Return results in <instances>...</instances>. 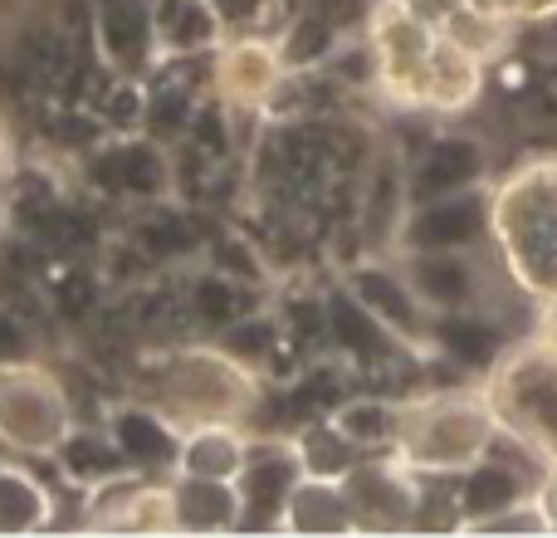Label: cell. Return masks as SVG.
I'll use <instances>...</instances> for the list:
<instances>
[{"label": "cell", "mask_w": 557, "mask_h": 538, "mask_svg": "<svg viewBox=\"0 0 557 538\" xmlns=\"http://www.w3.org/2000/svg\"><path fill=\"white\" fill-rule=\"evenodd\" d=\"M490 250L523 298L557 304V152H533L490 182Z\"/></svg>", "instance_id": "1"}, {"label": "cell", "mask_w": 557, "mask_h": 538, "mask_svg": "<svg viewBox=\"0 0 557 538\" xmlns=\"http://www.w3.org/2000/svg\"><path fill=\"white\" fill-rule=\"evenodd\" d=\"M143 382V402H152L176 431L250 426L264 406V377L215 338L172 343L162 353H152Z\"/></svg>", "instance_id": "2"}, {"label": "cell", "mask_w": 557, "mask_h": 538, "mask_svg": "<svg viewBox=\"0 0 557 538\" xmlns=\"http://www.w3.org/2000/svg\"><path fill=\"white\" fill-rule=\"evenodd\" d=\"M499 436V412H494L484 382L460 387H431V392L401 396V431H396V455L416 475L431 480H455L484 461Z\"/></svg>", "instance_id": "3"}, {"label": "cell", "mask_w": 557, "mask_h": 538, "mask_svg": "<svg viewBox=\"0 0 557 538\" xmlns=\"http://www.w3.org/2000/svg\"><path fill=\"white\" fill-rule=\"evenodd\" d=\"M74 426V392L54 367L39 363V353L0 357V451L20 461H54Z\"/></svg>", "instance_id": "4"}, {"label": "cell", "mask_w": 557, "mask_h": 538, "mask_svg": "<svg viewBox=\"0 0 557 538\" xmlns=\"http://www.w3.org/2000/svg\"><path fill=\"white\" fill-rule=\"evenodd\" d=\"M367 49H372L376 69V94L392 108L406 113H425V88H431V69L441 54V20L431 10L411 5V0H376L367 10Z\"/></svg>", "instance_id": "5"}, {"label": "cell", "mask_w": 557, "mask_h": 538, "mask_svg": "<svg viewBox=\"0 0 557 538\" xmlns=\"http://www.w3.org/2000/svg\"><path fill=\"white\" fill-rule=\"evenodd\" d=\"M484 392L499 412V426L557 455V357L543 347L539 333L513 338L509 353L484 372Z\"/></svg>", "instance_id": "6"}, {"label": "cell", "mask_w": 557, "mask_h": 538, "mask_svg": "<svg viewBox=\"0 0 557 538\" xmlns=\"http://www.w3.org/2000/svg\"><path fill=\"white\" fill-rule=\"evenodd\" d=\"M78 176L98 196L123 206H162L176 196V162L162 137L143 133H113L94 143L78 162Z\"/></svg>", "instance_id": "7"}, {"label": "cell", "mask_w": 557, "mask_h": 538, "mask_svg": "<svg viewBox=\"0 0 557 538\" xmlns=\"http://www.w3.org/2000/svg\"><path fill=\"white\" fill-rule=\"evenodd\" d=\"M211 69V103H221L225 118H264L274 94L294 69L284 64V49L270 29H231L225 45L206 59Z\"/></svg>", "instance_id": "8"}, {"label": "cell", "mask_w": 557, "mask_h": 538, "mask_svg": "<svg viewBox=\"0 0 557 538\" xmlns=\"http://www.w3.org/2000/svg\"><path fill=\"white\" fill-rule=\"evenodd\" d=\"M337 284H343L401 347L431 353L435 314L421 304V294L411 289V279H406V269L392 250H372V255H362V260H352Z\"/></svg>", "instance_id": "9"}, {"label": "cell", "mask_w": 557, "mask_h": 538, "mask_svg": "<svg viewBox=\"0 0 557 538\" xmlns=\"http://www.w3.org/2000/svg\"><path fill=\"white\" fill-rule=\"evenodd\" d=\"M401 260L411 289L431 314H470V308H490L499 314L494 298V279L504 274L499 260H484V250H392ZM504 318V314H499Z\"/></svg>", "instance_id": "10"}, {"label": "cell", "mask_w": 557, "mask_h": 538, "mask_svg": "<svg viewBox=\"0 0 557 538\" xmlns=\"http://www.w3.org/2000/svg\"><path fill=\"white\" fill-rule=\"evenodd\" d=\"M343 490H347V500H352L357 534L362 529L401 534V529H416L425 475H416L396 451H382V455H362V461L343 475Z\"/></svg>", "instance_id": "11"}, {"label": "cell", "mask_w": 557, "mask_h": 538, "mask_svg": "<svg viewBox=\"0 0 557 538\" xmlns=\"http://www.w3.org/2000/svg\"><path fill=\"white\" fill-rule=\"evenodd\" d=\"M304 475L308 470L294 436H250V455H245L240 475H235V485H240V529L278 534L284 504Z\"/></svg>", "instance_id": "12"}, {"label": "cell", "mask_w": 557, "mask_h": 538, "mask_svg": "<svg viewBox=\"0 0 557 538\" xmlns=\"http://www.w3.org/2000/svg\"><path fill=\"white\" fill-rule=\"evenodd\" d=\"M490 245V186L406 206L392 250H484Z\"/></svg>", "instance_id": "13"}, {"label": "cell", "mask_w": 557, "mask_h": 538, "mask_svg": "<svg viewBox=\"0 0 557 538\" xmlns=\"http://www.w3.org/2000/svg\"><path fill=\"white\" fill-rule=\"evenodd\" d=\"M490 182H494L490 143L480 133L445 127V133L425 137L416 162L406 167V206L455 196V192H474V186H490Z\"/></svg>", "instance_id": "14"}, {"label": "cell", "mask_w": 557, "mask_h": 538, "mask_svg": "<svg viewBox=\"0 0 557 538\" xmlns=\"http://www.w3.org/2000/svg\"><path fill=\"white\" fill-rule=\"evenodd\" d=\"M88 35L113 78H147L162 64L152 0H88Z\"/></svg>", "instance_id": "15"}, {"label": "cell", "mask_w": 557, "mask_h": 538, "mask_svg": "<svg viewBox=\"0 0 557 538\" xmlns=\"http://www.w3.org/2000/svg\"><path fill=\"white\" fill-rule=\"evenodd\" d=\"M108 436H113L117 455H123L133 470L147 475H172L176 470V445H182V431L157 412L152 402H123L117 412H108Z\"/></svg>", "instance_id": "16"}, {"label": "cell", "mask_w": 557, "mask_h": 538, "mask_svg": "<svg viewBox=\"0 0 557 538\" xmlns=\"http://www.w3.org/2000/svg\"><path fill=\"white\" fill-rule=\"evenodd\" d=\"M162 59H211L231 35V15L215 0H152Z\"/></svg>", "instance_id": "17"}, {"label": "cell", "mask_w": 557, "mask_h": 538, "mask_svg": "<svg viewBox=\"0 0 557 538\" xmlns=\"http://www.w3.org/2000/svg\"><path fill=\"white\" fill-rule=\"evenodd\" d=\"M323 308H327V347H337L352 367H376V363H386V357H396V353H411V347L396 343V338L386 333V328L376 323V318L367 314V308L357 304L343 284L327 289Z\"/></svg>", "instance_id": "18"}, {"label": "cell", "mask_w": 557, "mask_h": 538, "mask_svg": "<svg viewBox=\"0 0 557 538\" xmlns=\"http://www.w3.org/2000/svg\"><path fill=\"white\" fill-rule=\"evenodd\" d=\"M176 534H240V485L172 475Z\"/></svg>", "instance_id": "19"}, {"label": "cell", "mask_w": 557, "mask_h": 538, "mask_svg": "<svg viewBox=\"0 0 557 538\" xmlns=\"http://www.w3.org/2000/svg\"><path fill=\"white\" fill-rule=\"evenodd\" d=\"M255 308H264L260 294H255L240 274H231L225 265H206L201 274L191 279V294H186V314L201 328V338H221L225 328L250 318Z\"/></svg>", "instance_id": "20"}, {"label": "cell", "mask_w": 557, "mask_h": 538, "mask_svg": "<svg viewBox=\"0 0 557 538\" xmlns=\"http://www.w3.org/2000/svg\"><path fill=\"white\" fill-rule=\"evenodd\" d=\"M278 534H357V514L343 480L333 475H304L284 504Z\"/></svg>", "instance_id": "21"}, {"label": "cell", "mask_w": 557, "mask_h": 538, "mask_svg": "<svg viewBox=\"0 0 557 538\" xmlns=\"http://www.w3.org/2000/svg\"><path fill=\"white\" fill-rule=\"evenodd\" d=\"M250 426H191L176 445L172 475H201V480H235L250 455Z\"/></svg>", "instance_id": "22"}, {"label": "cell", "mask_w": 557, "mask_h": 538, "mask_svg": "<svg viewBox=\"0 0 557 538\" xmlns=\"http://www.w3.org/2000/svg\"><path fill=\"white\" fill-rule=\"evenodd\" d=\"M327 421L343 431V441L357 455H382L396 451V431H401V396H376V392H357L327 412Z\"/></svg>", "instance_id": "23"}, {"label": "cell", "mask_w": 557, "mask_h": 538, "mask_svg": "<svg viewBox=\"0 0 557 538\" xmlns=\"http://www.w3.org/2000/svg\"><path fill=\"white\" fill-rule=\"evenodd\" d=\"M54 524V490L25 461H0V534H45Z\"/></svg>", "instance_id": "24"}, {"label": "cell", "mask_w": 557, "mask_h": 538, "mask_svg": "<svg viewBox=\"0 0 557 538\" xmlns=\"http://www.w3.org/2000/svg\"><path fill=\"white\" fill-rule=\"evenodd\" d=\"M54 461L64 465V475L78 485V490H94V485L113 480L117 470H133V465L117 455V445H113V436H108V426H84V421H78L74 436L59 445Z\"/></svg>", "instance_id": "25"}, {"label": "cell", "mask_w": 557, "mask_h": 538, "mask_svg": "<svg viewBox=\"0 0 557 538\" xmlns=\"http://www.w3.org/2000/svg\"><path fill=\"white\" fill-rule=\"evenodd\" d=\"M298 441V455H304V470L308 475H333V480H343L347 470H352L362 455L352 451V445L343 441V431H337L327 416H313V421H304L294 431Z\"/></svg>", "instance_id": "26"}, {"label": "cell", "mask_w": 557, "mask_h": 538, "mask_svg": "<svg viewBox=\"0 0 557 538\" xmlns=\"http://www.w3.org/2000/svg\"><path fill=\"white\" fill-rule=\"evenodd\" d=\"M484 10H494V15L513 20V25H543V20L557 15V0H480Z\"/></svg>", "instance_id": "27"}, {"label": "cell", "mask_w": 557, "mask_h": 538, "mask_svg": "<svg viewBox=\"0 0 557 538\" xmlns=\"http://www.w3.org/2000/svg\"><path fill=\"white\" fill-rule=\"evenodd\" d=\"M29 353H35V328L15 308L0 304V357H29Z\"/></svg>", "instance_id": "28"}, {"label": "cell", "mask_w": 557, "mask_h": 538, "mask_svg": "<svg viewBox=\"0 0 557 538\" xmlns=\"http://www.w3.org/2000/svg\"><path fill=\"white\" fill-rule=\"evenodd\" d=\"M533 333H539L543 347H548V353L557 357V304L543 308V314H539V328H533Z\"/></svg>", "instance_id": "29"}, {"label": "cell", "mask_w": 557, "mask_h": 538, "mask_svg": "<svg viewBox=\"0 0 557 538\" xmlns=\"http://www.w3.org/2000/svg\"><path fill=\"white\" fill-rule=\"evenodd\" d=\"M10 167H15V143H10V127L0 118V186L10 182Z\"/></svg>", "instance_id": "30"}, {"label": "cell", "mask_w": 557, "mask_h": 538, "mask_svg": "<svg viewBox=\"0 0 557 538\" xmlns=\"http://www.w3.org/2000/svg\"><path fill=\"white\" fill-rule=\"evenodd\" d=\"M215 5L231 15V25H240V10H260V5H270V0H215Z\"/></svg>", "instance_id": "31"}]
</instances>
